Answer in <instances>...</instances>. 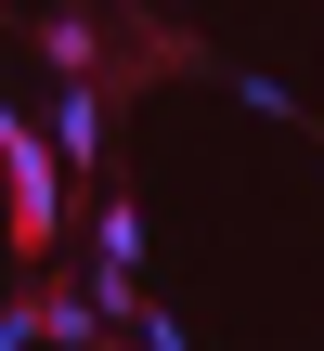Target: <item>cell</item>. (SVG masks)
Returning <instances> with one entry per match:
<instances>
[{
	"mask_svg": "<svg viewBox=\"0 0 324 351\" xmlns=\"http://www.w3.org/2000/svg\"><path fill=\"white\" fill-rule=\"evenodd\" d=\"M39 130H52V156H65V169H91V156H104V91H91V78H65Z\"/></svg>",
	"mask_w": 324,
	"mask_h": 351,
	"instance_id": "obj_2",
	"label": "cell"
},
{
	"mask_svg": "<svg viewBox=\"0 0 324 351\" xmlns=\"http://www.w3.org/2000/svg\"><path fill=\"white\" fill-rule=\"evenodd\" d=\"M91 247H104V274H130V261H143V208H130V195H117V208H104V221H91Z\"/></svg>",
	"mask_w": 324,
	"mask_h": 351,
	"instance_id": "obj_5",
	"label": "cell"
},
{
	"mask_svg": "<svg viewBox=\"0 0 324 351\" xmlns=\"http://www.w3.org/2000/svg\"><path fill=\"white\" fill-rule=\"evenodd\" d=\"M39 52H52V78H91V65H104V26H91V13H52Z\"/></svg>",
	"mask_w": 324,
	"mask_h": 351,
	"instance_id": "obj_3",
	"label": "cell"
},
{
	"mask_svg": "<svg viewBox=\"0 0 324 351\" xmlns=\"http://www.w3.org/2000/svg\"><path fill=\"white\" fill-rule=\"evenodd\" d=\"M104 326H117L104 300H39V339L52 351H104Z\"/></svg>",
	"mask_w": 324,
	"mask_h": 351,
	"instance_id": "obj_4",
	"label": "cell"
},
{
	"mask_svg": "<svg viewBox=\"0 0 324 351\" xmlns=\"http://www.w3.org/2000/svg\"><path fill=\"white\" fill-rule=\"evenodd\" d=\"M0 182H13V247H52L65 234V156L39 117H0Z\"/></svg>",
	"mask_w": 324,
	"mask_h": 351,
	"instance_id": "obj_1",
	"label": "cell"
}]
</instances>
